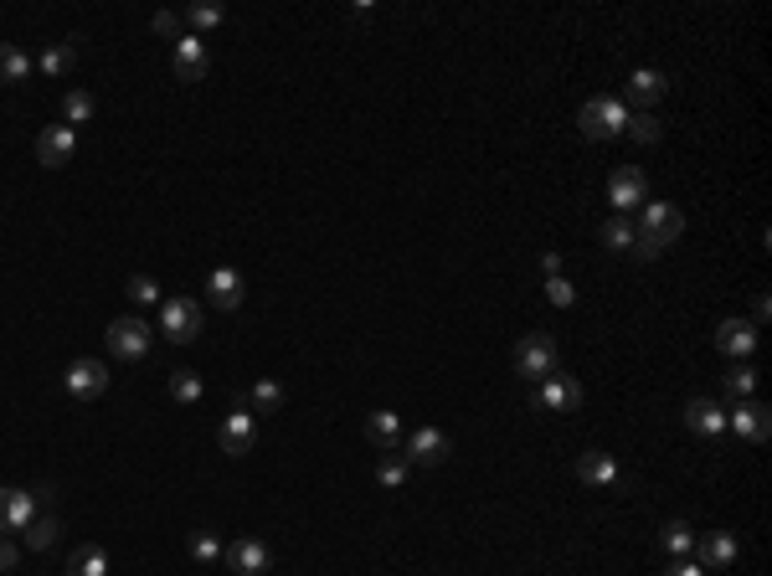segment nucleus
<instances>
[{
	"instance_id": "f257e3e1",
	"label": "nucleus",
	"mask_w": 772,
	"mask_h": 576,
	"mask_svg": "<svg viewBox=\"0 0 772 576\" xmlns=\"http://www.w3.org/2000/svg\"><path fill=\"white\" fill-rule=\"evenodd\" d=\"M685 232V211L670 206V201H644V216H639V232H634V252L639 258H659L670 242H680Z\"/></svg>"
},
{
	"instance_id": "f03ea898",
	"label": "nucleus",
	"mask_w": 772,
	"mask_h": 576,
	"mask_svg": "<svg viewBox=\"0 0 772 576\" xmlns=\"http://www.w3.org/2000/svg\"><path fill=\"white\" fill-rule=\"evenodd\" d=\"M103 340H109V355H114V360H145L155 330H150V324L139 319V314H119L109 330H103Z\"/></svg>"
},
{
	"instance_id": "7ed1b4c3",
	"label": "nucleus",
	"mask_w": 772,
	"mask_h": 576,
	"mask_svg": "<svg viewBox=\"0 0 772 576\" xmlns=\"http://www.w3.org/2000/svg\"><path fill=\"white\" fill-rule=\"evenodd\" d=\"M551 371H561V355H556V340L551 335H525L520 345H515V376H525V381H546Z\"/></svg>"
},
{
	"instance_id": "20e7f679",
	"label": "nucleus",
	"mask_w": 772,
	"mask_h": 576,
	"mask_svg": "<svg viewBox=\"0 0 772 576\" xmlns=\"http://www.w3.org/2000/svg\"><path fill=\"white\" fill-rule=\"evenodd\" d=\"M623 124H628V103H618V98H587L577 114V129L587 139H618Z\"/></svg>"
},
{
	"instance_id": "39448f33",
	"label": "nucleus",
	"mask_w": 772,
	"mask_h": 576,
	"mask_svg": "<svg viewBox=\"0 0 772 576\" xmlns=\"http://www.w3.org/2000/svg\"><path fill=\"white\" fill-rule=\"evenodd\" d=\"M160 330L170 345H191L201 335V304L186 299V294H175V299H160Z\"/></svg>"
},
{
	"instance_id": "423d86ee",
	"label": "nucleus",
	"mask_w": 772,
	"mask_h": 576,
	"mask_svg": "<svg viewBox=\"0 0 772 576\" xmlns=\"http://www.w3.org/2000/svg\"><path fill=\"white\" fill-rule=\"evenodd\" d=\"M217 443H222L227 458H248V453H253V443H258V422H253V412H248V402H242V396H237V407L227 412V422H222V432H217Z\"/></svg>"
},
{
	"instance_id": "0eeeda50",
	"label": "nucleus",
	"mask_w": 772,
	"mask_h": 576,
	"mask_svg": "<svg viewBox=\"0 0 772 576\" xmlns=\"http://www.w3.org/2000/svg\"><path fill=\"white\" fill-rule=\"evenodd\" d=\"M170 67H175V78H181V83H201L206 67H212V57H206V36H196V31H181V36H175Z\"/></svg>"
},
{
	"instance_id": "6e6552de",
	"label": "nucleus",
	"mask_w": 772,
	"mask_h": 576,
	"mask_svg": "<svg viewBox=\"0 0 772 576\" xmlns=\"http://www.w3.org/2000/svg\"><path fill=\"white\" fill-rule=\"evenodd\" d=\"M608 201H613V216L644 206V201H649V175H644L639 165H618V170L608 175Z\"/></svg>"
},
{
	"instance_id": "1a4fd4ad",
	"label": "nucleus",
	"mask_w": 772,
	"mask_h": 576,
	"mask_svg": "<svg viewBox=\"0 0 772 576\" xmlns=\"http://www.w3.org/2000/svg\"><path fill=\"white\" fill-rule=\"evenodd\" d=\"M726 427L736 432V438H747V443H767V432H772V412L757 402V396H747V402H736L726 412Z\"/></svg>"
},
{
	"instance_id": "9d476101",
	"label": "nucleus",
	"mask_w": 772,
	"mask_h": 576,
	"mask_svg": "<svg viewBox=\"0 0 772 576\" xmlns=\"http://www.w3.org/2000/svg\"><path fill=\"white\" fill-rule=\"evenodd\" d=\"M582 402V381L567 376V371H551L541 386H536V407L541 412H572Z\"/></svg>"
},
{
	"instance_id": "9b49d317",
	"label": "nucleus",
	"mask_w": 772,
	"mask_h": 576,
	"mask_svg": "<svg viewBox=\"0 0 772 576\" xmlns=\"http://www.w3.org/2000/svg\"><path fill=\"white\" fill-rule=\"evenodd\" d=\"M448 453H453V438H448L443 427H417L402 458H407V463H417V468H438Z\"/></svg>"
},
{
	"instance_id": "f8f14e48",
	"label": "nucleus",
	"mask_w": 772,
	"mask_h": 576,
	"mask_svg": "<svg viewBox=\"0 0 772 576\" xmlns=\"http://www.w3.org/2000/svg\"><path fill=\"white\" fill-rule=\"evenodd\" d=\"M222 561H227L232 576H263L273 556H268V546H263L258 535H242V540H232V546L222 551Z\"/></svg>"
},
{
	"instance_id": "ddd939ff",
	"label": "nucleus",
	"mask_w": 772,
	"mask_h": 576,
	"mask_svg": "<svg viewBox=\"0 0 772 576\" xmlns=\"http://www.w3.org/2000/svg\"><path fill=\"white\" fill-rule=\"evenodd\" d=\"M73 150H78V129H67V124H52V129L37 134V160L47 170H62L67 160H73Z\"/></svg>"
},
{
	"instance_id": "4468645a",
	"label": "nucleus",
	"mask_w": 772,
	"mask_h": 576,
	"mask_svg": "<svg viewBox=\"0 0 772 576\" xmlns=\"http://www.w3.org/2000/svg\"><path fill=\"white\" fill-rule=\"evenodd\" d=\"M67 391H73L78 402H93V396L109 391V366H103V360H73V366H67Z\"/></svg>"
},
{
	"instance_id": "2eb2a0df",
	"label": "nucleus",
	"mask_w": 772,
	"mask_h": 576,
	"mask_svg": "<svg viewBox=\"0 0 772 576\" xmlns=\"http://www.w3.org/2000/svg\"><path fill=\"white\" fill-rule=\"evenodd\" d=\"M242 299H248V283H242L237 268H217V273H206V304L212 309H237Z\"/></svg>"
},
{
	"instance_id": "dca6fc26",
	"label": "nucleus",
	"mask_w": 772,
	"mask_h": 576,
	"mask_svg": "<svg viewBox=\"0 0 772 576\" xmlns=\"http://www.w3.org/2000/svg\"><path fill=\"white\" fill-rule=\"evenodd\" d=\"M685 427L695 432V438H721L726 432V407L711 402V396H695V402H685Z\"/></svg>"
},
{
	"instance_id": "f3484780",
	"label": "nucleus",
	"mask_w": 772,
	"mask_h": 576,
	"mask_svg": "<svg viewBox=\"0 0 772 576\" xmlns=\"http://www.w3.org/2000/svg\"><path fill=\"white\" fill-rule=\"evenodd\" d=\"M716 350L731 360H747L757 350V324L752 319H721L716 324Z\"/></svg>"
},
{
	"instance_id": "a211bd4d",
	"label": "nucleus",
	"mask_w": 772,
	"mask_h": 576,
	"mask_svg": "<svg viewBox=\"0 0 772 576\" xmlns=\"http://www.w3.org/2000/svg\"><path fill=\"white\" fill-rule=\"evenodd\" d=\"M700 561L695 566H711V571H726L736 561V535L731 530H711V535H695V546H690Z\"/></svg>"
},
{
	"instance_id": "6ab92c4d",
	"label": "nucleus",
	"mask_w": 772,
	"mask_h": 576,
	"mask_svg": "<svg viewBox=\"0 0 772 576\" xmlns=\"http://www.w3.org/2000/svg\"><path fill=\"white\" fill-rule=\"evenodd\" d=\"M577 479H582V484H592V489H608V484H618V458H613V453H603V448H587V453L577 458Z\"/></svg>"
},
{
	"instance_id": "aec40b11",
	"label": "nucleus",
	"mask_w": 772,
	"mask_h": 576,
	"mask_svg": "<svg viewBox=\"0 0 772 576\" xmlns=\"http://www.w3.org/2000/svg\"><path fill=\"white\" fill-rule=\"evenodd\" d=\"M664 88H670V83H664L659 67H639L634 78H628V103H639V114H649V108L664 98Z\"/></svg>"
},
{
	"instance_id": "412c9836",
	"label": "nucleus",
	"mask_w": 772,
	"mask_h": 576,
	"mask_svg": "<svg viewBox=\"0 0 772 576\" xmlns=\"http://www.w3.org/2000/svg\"><path fill=\"white\" fill-rule=\"evenodd\" d=\"M31 72H37V62H31L16 42H0V83L21 88V83H31Z\"/></svg>"
},
{
	"instance_id": "4be33fe9",
	"label": "nucleus",
	"mask_w": 772,
	"mask_h": 576,
	"mask_svg": "<svg viewBox=\"0 0 772 576\" xmlns=\"http://www.w3.org/2000/svg\"><path fill=\"white\" fill-rule=\"evenodd\" d=\"M78 52H83V36H67L62 47H47V52L37 57L42 78H67V72H73V62H78Z\"/></svg>"
},
{
	"instance_id": "5701e85b",
	"label": "nucleus",
	"mask_w": 772,
	"mask_h": 576,
	"mask_svg": "<svg viewBox=\"0 0 772 576\" xmlns=\"http://www.w3.org/2000/svg\"><path fill=\"white\" fill-rule=\"evenodd\" d=\"M366 438H371L381 453H397V448H402V417H397V412H371V417H366Z\"/></svg>"
},
{
	"instance_id": "b1692460",
	"label": "nucleus",
	"mask_w": 772,
	"mask_h": 576,
	"mask_svg": "<svg viewBox=\"0 0 772 576\" xmlns=\"http://www.w3.org/2000/svg\"><path fill=\"white\" fill-rule=\"evenodd\" d=\"M37 520V494L31 489H6V530H26Z\"/></svg>"
},
{
	"instance_id": "393cba45",
	"label": "nucleus",
	"mask_w": 772,
	"mask_h": 576,
	"mask_svg": "<svg viewBox=\"0 0 772 576\" xmlns=\"http://www.w3.org/2000/svg\"><path fill=\"white\" fill-rule=\"evenodd\" d=\"M67 576H109V551L103 546H78L67 556Z\"/></svg>"
},
{
	"instance_id": "a878e982",
	"label": "nucleus",
	"mask_w": 772,
	"mask_h": 576,
	"mask_svg": "<svg viewBox=\"0 0 772 576\" xmlns=\"http://www.w3.org/2000/svg\"><path fill=\"white\" fill-rule=\"evenodd\" d=\"M57 535H62L57 515H37V520H31V525L21 530V540H26L31 551H52V546H57Z\"/></svg>"
},
{
	"instance_id": "bb28decb",
	"label": "nucleus",
	"mask_w": 772,
	"mask_h": 576,
	"mask_svg": "<svg viewBox=\"0 0 772 576\" xmlns=\"http://www.w3.org/2000/svg\"><path fill=\"white\" fill-rule=\"evenodd\" d=\"M186 551H191V561H201V566H212V561H222V540L212 535V530H191V540H186Z\"/></svg>"
},
{
	"instance_id": "cd10ccee",
	"label": "nucleus",
	"mask_w": 772,
	"mask_h": 576,
	"mask_svg": "<svg viewBox=\"0 0 772 576\" xmlns=\"http://www.w3.org/2000/svg\"><path fill=\"white\" fill-rule=\"evenodd\" d=\"M242 402H248V412H278V407H284V386H278V381H258Z\"/></svg>"
},
{
	"instance_id": "c85d7f7f",
	"label": "nucleus",
	"mask_w": 772,
	"mask_h": 576,
	"mask_svg": "<svg viewBox=\"0 0 772 576\" xmlns=\"http://www.w3.org/2000/svg\"><path fill=\"white\" fill-rule=\"evenodd\" d=\"M659 546L670 551V556H690V546H695V530L685 525V520H670L659 530Z\"/></svg>"
},
{
	"instance_id": "c756f323",
	"label": "nucleus",
	"mask_w": 772,
	"mask_h": 576,
	"mask_svg": "<svg viewBox=\"0 0 772 576\" xmlns=\"http://www.w3.org/2000/svg\"><path fill=\"white\" fill-rule=\"evenodd\" d=\"M407 468H412V463H407L402 453H386V458L376 463V484H381V489H402V484H407Z\"/></svg>"
},
{
	"instance_id": "7c9ffc66",
	"label": "nucleus",
	"mask_w": 772,
	"mask_h": 576,
	"mask_svg": "<svg viewBox=\"0 0 772 576\" xmlns=\"http://www.w3.org/2000/svg\"><path fill=\"white\" fill-rule=\"evenodd\" d=\"M201 391H206V386H201L196 371H175V376H170V396H175L181 407H196V402H201Z\"/></svg>"
},
{
	"instance_id": "2f4dec72",
	"label": "nucleus",
	"mask_w": 772,
	"mask_h": 576,
	"mask_svg": "<svg viewBox=\"0 0 772 576\" xmlns=\"http://www.w3.org/2000/svg\"><path fill=\"white\" fill-rule=\"evenodd\" d=\"M62 119H67V129H73V124H88V119H93V98H88L83 88H67V98H62Z\"/></svg>"
},
{
	"instance_id": "473e14b6",
	"label": "nucleus",
	"mask_w": 772,
	"mask_h": 576,
	"mask_svg": "<svg viewBox=\"0 0 772 576\" xmlns=\"http://www.w3.org/2000/svg\"><path fill=\"white\" fill-rule=\"evenodd\" d=\"M222 16H227V11H222V0H196V6L186 11V21L196 26V36H201V31H212V26H222Z\"/></svg>"
},
{
	"instance_id": "72a5a7b5",
	"label": "nucleus",
	"mask_w": 772,
	"mask_h": 576,
	"mask_svg": "<svg viewBox=\"0 0 772 576\" xmlns=\"http://www.w3.org/2000/svg\"><path fill=\"white\" fill-rule=\"evenodd\" d=\"M623 134H634L639 144H659V134H664V124H659L654 114H628V124H623Z\"/></svg>"
},
{
	"instance_id": "f704fd0d",
	"label": "nucleus",
	"mask_w": 772,
	"mask_h": 576,
	"mask_svg": "<svg viewBox=\"0 0 772 576\" xmlns=\"http://www.w3.org/2000/svg\"><path fill=\"white\" fill-rule=\"evenodd\" d=\"M603 247H613V252L634 247V227H628V216H608V222H603Z\"/></svg>"
},
{
	"instance_id": "c9c22d12",
	"label": "nucleus",
	"mask_w": 772,
	"mask_h": 576,
	"mask_svg": "<svg viewBox=\"0 0 772 576\" xmlns=\"http://www.w3.org/2000/svg\"><path fill=\"white\" fill-rule=\"evenodd\" d=\"M752 391H757V371H752V366H736V371H726V396H736V402H747Z\"/></svg>"
},
{
	"instance_id": "e433bc0d",
	"label": "nucleus",
	"mask_w": 772,
	"mask_h": 576,
	"mask_svg": "<svg viewBox=\"0 0 772 576\" xmlns=\"http://www.w3.org/2000/svg\"><path fill=\"white\" fill-rule=\"evenodd\" d=\"M124 294H129L134 304H160V283H155L150 273H134V278L124 283Z\"/></svg>"
},
{
	"instance_id": "4c0bfd02",
	"label": "nucleus",
	"mask_w": 772,
	"mask_h": 576,
	"mask_svg": "<svg viewBox=\"0 0 772 576\" xmlns=\"http://www.w3.org/2000/svg\"><path fill=\"white\" fill-rule=\"evenodd\" d=\"M546 299H551L556 309H572V304H577V288H572L567 278H546Z\"/></svg>"
},
{
	"instance_id": "58836bf2",
	"label": "nucleus",
	"mask_w": 772,
	"mask_h": 576,
	"mask_svg": "<svg viewBox=\"0 0 772 576\" xmlns=\"http://www.w3.org/2000/svg\"><path fill=\"white\" fill-rule=\"evenodd\" d=\"M155 36H181V16H175V11H155Z\"/></svg>"
},
{
	"instance_id": "ea45409f",
	"label": "nucleus",
	"mask_w": 772,
	"mask_h": 576,
	"mask_svg": "<svg viewBox=\"0 0 772 576\" xmlns=\"http://www.w3.org/2000/svg\"><path fill=\"white\" fill-rule=\"evenodd\" d=\"M16 556H21V551H16V540L0 535V571H11V566H16Z\"/></svg>"
},
{
	"instance_id": "a19ab883",
	"label": "nucleus",
	"mask_w": 772,
	"mask_h": 576,
	"mask_svg": "<svg viewBox=\"0 0 772 576\" xmlns=\"http://www.w3.org/2000/svg\"><path fill=\"white\" fill-rule=\"evenodd\" d=\"M541 273H546V278H561V252H546V258H541Z\"/></svg>"
},
{
	"instance_id": "79ce46f5",
	"label": "nucleus",
	"mask_w": 772,
	"mask_h": 576,
	"mask_svg": "<svg viewBox=\"0 0 772 576\" xmlns=\"http://www.w3.org/2000/svg\"><path fill=\"white\" fill-rule=\"evenodd\" d=\"M664 576H700V566H695V561H675V566L664 571Z\"/></svg>"
},
{
	"instance_id": "37998d69",
	"label": "nucleus",
	"mask_w": 772,
	"mask_h": 576,
	"mask_svg": "<svg viewBox=\"0 0 772 576\" xmlns=\"http://www.w3.org/2000/svg\"><path fill=\"white\" fill-rule=\"evenodd\" d=\"M0 535H6V489H0Z\"/></svg>"
}]
</instances>
